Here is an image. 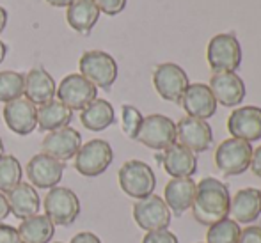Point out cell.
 I'll use <instances>...</instances> for the list:
<instances>
[{"label":"cell","instance_id":"cell-1","mask_svg":"<svg viewBox=\"0 0 261 243\" xmlns=\"http://www.w3.org/2000/svg\"><path fill=\"white\" fill-rule=\"evenodd\" d=\"M229 188L217 178H203L197 183L196 201L192 204V217L203 226H213L229 217Z\"/></svg>","mask_w":261,"mask_h":243},{"label":"cell","instance_id":"cell-2","mask_svg":"<svg viewBox=\"0 0 261 243\" xmlns=\"http://www.w3.org/2000/svg\"><path fill=\"white\" fill-rule=\"evenodd\" d=\"M119 186L128 197L132 199H144L155 194L156 188V176L153 169L142 160H128L121 165L117 172Z\"/></svg>","mask_w":261,"mask_h":243},{"label":"cell","instance_id":"cell-3","mask_svg":"<svg viewBox=\"0 0 261 243\" xmlns=\"http://www.w3.org/2000/svg\"><path fill=\"white\" fill-rule=\"evenodd\" d=\"M206 61L213 73L234 71L242 64V46L234 34H217L210 39Z\"/></svg>","mask_w":261,"mask_h":243},{"label":"cell","instance_id":"cell-4","mask_svg":"<svg viewBox=\"0 0 261 243\" xmlns=\"http://www.w3.org/2000/svg\"><path fill=\"white\" fill-rule=\"evenodd\" d=\"M80 75L93 86L109 91L117 78V62L110 53L101 50H89L82 53L79 62Z\"/></svg>","mask_w":261,"mask_h":243},{"label":"cell","instance_id":"cell-5","mask_svg":"<svg viewBox=\"0 0 261 243\" xmlns=\"http://www.w3.org/2000/svg\"><path fill=\"white\" fill-rule=\"evenodd\" d=\"M45 215L54 226L68 227L80 215V199L71 188L54 186L45 195Z\"/></svg>","mask_w":261,"mask_h":243},{"label":"cell","instance_id":"cell-6","mask_svg":"<svg viewBox=\"0 0 261 243\" xmlns=\"http://www.w3.org/2000/svg\"><path fill=\"white\" fill-rule=\"evenodd\" d=\"M252 146L240 139H226L215 151V165L224 176H240L251 167Z\"/></svg>","mask_w":261,"mask_h":243},{"label":"cell","instance_id":"cell-7","mask_svg":"<svg viewBox=\"0 0 261 243\" xmlns=\"http://www.w3.org/2000/svg\"><path fill=\"white\" fill-rule=\"evenodd\" d=\"M114 160L112 146L103 139H93L87 144L80 146L75 156V169L86 178L101 176Z\"/></svg>","mask_w":261,"mask_h":243},{"label":"cell","instance_id":"cell-8","mask_svg":"<svg viewBox=\"0 0 261 243\" xmlns=\"http://www.w3.org/2000/svg\"><path fill=\"white\" fill-rule=\"evenodd\" d=\"M153 86L162 99L171 103H181L183 94L190 86V80L185 69L179 68L178 64L164 62V64H158L153 71Z\"/></svg>","mask_w":261,"mask_h":243},{"label":"cell","instance_id":"cell-9","mask_svg":"<svg viewBox=\"0 0 261 243\" xmlns=\"http://www.w3.org/2000/svg\"><path fill=\"white\" fill-rule=\"evenodd\" d=\"M135 141L155 151H165L176 144V123L167 116L151 114L144 117Z\"/></svg>","mask_w":261,"mask_h":243},{"label":"cell","instance_id":"cell-10","mask_svg":"<svg viewBox=\"0 0 261 243\" xmlns=\"http://www.w3.org/2000/svg\"><path fill=\"white\" fill-rule=\"evenodd\" d=\"M55 96L69 110H84L98 98V87L93 86L86 76L71 73L61 80Z\"/></svg>","mask_w":261,"mask_h":243},{"label":"cell","instance_id":"cell-11","mask_svg":"<svg viewBox=\"0 0 261 243\" xmlns=\"http://www.w3.org/2000/svg\"><path fill=\"white\" fill-rule=\"evenodd\" d=\"M134 220L144 231H160L171 226L172 213L160 195L151 194L149 197L139 199L134 204Z\"/></svg>","mask_w":261,"mask_h":243},{"label":"cell","instance_id":"cell-12","mask_svg":"<svg viewBox=\"0 0 261 243\" xmlns=\"http://www.w3.org/2000/svg\"><path fill=\"white\" fill-rule=\"evenodd\" d=\"M176 142L185 146L194 154L204 153L213 142V130L208 124V121L190 116L181 117L176 123Z\"/></svg>","mask_w":261,"mask_h":243},{"label":"cell","instance_id":"cell-13","mask_svg":"<svg viewBox=\"0 0 261 243\" xmlns=\"http://www.w3.org/2000/svg\"><path fill=\"white\" fill-rule=\"evenodd\" d=\"M227 131L245 142L261 141V109L254 105L237 106L227 117Z\"/></svg>","mask_w":261,"mask_h":243},{"label":"cell","instance_id":"cell-14","mask_svg":"<svg viewBox=\"0 0 261 243\" xmlns=\"http://www.w3.org/2000/svg\"><path fill=\"white\" fill-rule=\"evenodd\" d=\"M7 128L16 135H31L38 126V106L27 98H18L6 103L2 110Z\"/></svg>","mask_w":261,"mask_h":243},{"label":"cell","instance_id":"cell-15","mask_svg":"<svg viewBox=\"0 0 261 243\" xmlns=\"http://www.w3.org/2000/svg\"><path fill=\"white\" fill-rule=\"evenodd\" d=\"M64 174V164L45 153L34 154L27 164V178L34 188L59 186Z\"/></svg>","mask_w":261,"mask_h":243},{"label":"cell","instance_id":"cell-16","mask_svg":"<svg viewBox=\"0 0 261 243\" xmlns=\"http://www.w3.org/2000/svg\"><path fill=\"white\" fill-rule=\"evenodd\" d=\"M41 146H43V153L64 164V161L71 160L73 156H76L80 146H82V135L75 128L66 126L61 128V130L50 131L43 139Z\"/></svg>","mask_w":261,"mask_h":243},{"label":"cell","instance_id":"cell-17","mask_svg":"<svg viewBox=\"0 0 261 243\" xmlns=\"http://www.w3.org/2000/svg\"><path fill=\"white\" fill-rule=\"evenodd\" d=\"M208 87L222 106H238L245 98V84L234 71L213 73Z\"/></svg>","mask_w":261,"mask_h":243},{"label":"cell","instance_id":"cell-18","mask_svg":"<svg viewBox=\"0 0 261 243\" xmlns=\"http://www.w3.org/2000/svg\"><path fill=\"white\" fill-rule=\"evenodd\" d=\"M215 96L212 94L206 84H190L181 98V106L187 112V116L197 117V119L208 121L217 112Z\"/></svg>","mask_w":261,"mask_h":243},{"label":"cell","instance_id":"cell-19","mask_svg":"<svg viewBox=\"0 0 261 243\" xmlns=\"http://www.w3.org/2000/svg\"><path fill=\"white\" fill-rule=\"evenodd\" d=\"M197 183L192 178H172L164 188V201L171 213L183 215L196 201Z\"/></svg>","mask_w":261,"mask_h":243},{"label":"cell","instance_id":"cell-20","mask_svg":"<svg viewBox=\"0 0 261 243\" xmlns=\"http://www.w3.org/2000/svg\"><path fill=\"white\" fill-rule=\"evenodd\" d=\"M261 215V190L259 188H242L231 197L229 217L238 224H247L259 219Z\"/></svg>","mask_w":261,"mask_h":243},{"label":"cell","instance_id":"cell-21","mask_svg":"<svg viewBox=\"0 0 261 243\" xmlns=\"http://www.w3.org/2000/svg\"><path fill=\"white\" fill-rule=\"evenodd\" d=\"M57 93V86L48 71L41 66L32 68L25 75V98L34 105H45L52 101Z\"/></svg>","mask_w":261,"mask_h":243},{"label":"cell","instance_id":"cell-22","mask_svg":"<svg viewBox=\"0 0 261 243\" xmlns=\"http://www.w3.org/2000/svg\"><path fill=\"white\" fill-rule=\"evenodd\" d=\"M162 165L171 178H192L197 171V156L185 146H171L164 151Z\"/></svg>","mask_w":261,"mask_h":243},{"label":"cell","instance_id":"cell-23","mask_svg":"<svg viewBox=\"0 0 261 243\" xmlns=\"http://www.w3.org/2000/svg\"><path fill=\"white\" fill-rule=\"evenodd\" d=\"M6 197H7V202H9L11 213L20 220L38 215L39 208H41V199H39V195H38V190H36L31 183L21 181L20 185L14 186Z\"/></svg>","mask_w":261,"mask_h":243},{"label":"cell","instance_id":"cell-24","mask_svg":"<svg viewBox=\"0 0 261 243\" xmlns=\"http://www.w3.org/2000/svg\"><path fill=\"white\" fill-rule=\"evenodd\" d=\"M98 18H100V9L94 0H75L66 11L68 25L80 34H89L98 23Z\"/></svg>","mask_w":261,"mask_h":243},{"label":"cell","instance_id":"cell-25","mask_svg":"<svg viewBox=\"0 0 261 243\" xmlns=\"http://www.w3.org/2000/svg\"><path fill=\"white\" fill-rule=\"evenodd\" d=\"M73 119V110H69L64 103L59 99H52V101L39 105L38 109V126L41 131H55L61 128L69 126Z\"/></svg>","mask_w":261,"mask_h":243},{"label":"cell","instance_id":"cell-26","mask_svg":"<svg viewBox=\"0 0 261 243\" xmlns=\"http://www.w3.org/2000/svg\"><path fill=\"white\" fill-rule=\"evenodd\" d=\"M80 123L89 131H103L116 123L114 106L107 99H94L80 114Z\"/></svg>","mask_w":261,"mask_h":243},{"label":"cell","instance_id":"cell-27","mask_svg":"<svg viewBox=\"0 0 261 243\" xmlns=\"http://www.w3.org/2000/svg\"><path fill=\"white\" fill-rule=\"evenodd\" d=\"M18 234L23 243H50L55 234V226L46 215H34L21 220Z\"/></svg>","mask_w":261,"mask_h":243},{"label":"cell","instance_id":"cell-28","mask_svg":"<svg viewBox=\"0 0 261 243\" xmlns=\"http://www.w3.org/2000/svg\"><path fill=\"white\" fill-rule=\"evenodd\" d=\"M21 165L13 154H2L0 156V192L9 194L16 185L21 183Z\"/></svg>","mask_w":261,"mask_h":243},{"label":"cell","instance_id":"cell-29","mask_svg":"<svg viewBox=\"0 0 261 243\" xmlns=\"http://www.w3.org/2000/svg\"><path fill=\"white\" fill-rule=\"evenodd\" d=\"M242 227L233 219H224L213 224L206 231V243H238Z\"/></svg>","mask_w":261,"mask_h":243},{"label":"cell","instance_id":"cell-30","mask_svg":"<svg viewBox=\"0 0 261 243\" xmlns=\"http://www.w3.org/2000/svg\"><path fill=\"white\" fill-rule=\"evenodd\" d=\"M25 93V75L16 71H0V103H9Z\"/></svg>","mask_w":261,"mask_h":243},{"label":"cell","instance_id":"cell-31","mask_svg":"<svg viewBox=\"0 0 261 243\" xmlns=\"http://www.w3.org/2000/svg\"><path fill=\"white\" fill-rule=\"evenodd\" d=\"M144 116L135 109L134 105H123L121 106V128H123L124 135L132 141H135L139 135V130L142 126Z\"/></svg>","mask_w":261,"mask_h":243},{"label":"cell","instance_id":"cell-32","mask_svg":"<svg viewBox=\"0 0 261 243\" xmlns=\"http://www.w3.org/2000/svg\"><path fill=\"white\" fill-rule=\"evenodd\" d=\"M142 243H178V236L167 229L149 231V233L144 234Z\"/></svg>","mask_w":261,"mask_h":243},{"label":"cell","instance_id":"cell-33","mask_svg":"<svg viewBox=\"0 0 261 243\" xmlns=\"http://www.w3.org/2000/svg\"><path fill=\"white\" fill-rule=\"evenodd\" d=\"M94 4L98 6L100 13H105L109 16L123 13V9L126 7V0H94Z\"/></svg>","mask_w":261,"mask_h":243},{"label":"cell","instance_id":"cell-34","mask_svg":"<svg viewBox=\"0 0 261 243\" xmlns=\"http://www.w3.org/2000/svg\"><path fill=\"white\" fill-rule=\"evenodd\" d=\"M238 243H261V227L251 224L245 229H242Z\"/></svg>","mask_w":261,"mask_h":243},{"label":"cell","instance_id":"cell-35","mask_svg":"<svg viewBox=\"0 0 261 243\" xmlns=\"http://www.w3.org/2000/svg\"><path fill=\"white\" fill-rule=\"evenodd\" d=\"M0 243H23L18 234V229L7 224H0Z\"/></svg>","mask_w":261,"mask_h":243},{"label":"cell","instance_id":"cell-36","mask_svg":"<svg viewBox=\"0 0 261 243\" xmlns=\"http://www.w3.org/2000/svg\"><path fill=\"white\" fill-rule=\"evenodd\" d=\"M69 243H101V240L91 231H82V233H76Z\"/></svg>","mask_w":261,"mask_h":243},{"label":"cell","instance_id":"cell-37","mask_svg":"<svg viewBox=\"0 0 261 243\" xmlns=\"http://www.w3.org/2000/svg\"><path fill=\"white\" fill-rule=\"evenodd\" d=\"M252 174L261 178V146H258L256 149H252V158H251V167Z\"/></svg>","mask_w":261,"mask_h":243},{"label":"cell","instance_id":"cell-38","mask_svg":"<svg viewBox=\"0 0 261 243\" xmlns=\"http://www.w3.org/2000/svg\"><path fill=\"white\" fill-rule=\"evenodd\" d=\"M11 209H9V202H7L6 194L0 192V222H2L6 217H9Z\"/></svg>","mask_w":261,"mask_h":243},{"label":"cell","instance_id":"cell-39","mask_svg":"<svg viewBox=\"0 0 261 243\" xmlns=\"http://www.w3.org/2000/svg\"><path fill=\"white\" fill-rule=\"evenodd\" d=\"M46 2L54 7H68V6H71L75 0H46Z\"/></svg>","mask_w":261,"mask_h":243},{"label":"cell","instance_id":"cell-40","mask_svg":"<svg viewBox=\"0 0 261 243\" xmlns=\"http://www.w3.org/2000/svg\"><path fill=\"white\" fill-rule=\"evenodd\" d=\"M7 25V11L4 9L2 6H0V34L4 32V29H6Z\"/></svg>","mask_w":261,"mask_h":243},{"label":"cell","instance_id":"cell-41","mask_svg":"<svg viewBox=\"0 0 261 243\" xmlns=\"http://www.w3.org/2000/svg\"><path fill=\"white\" fill-rule=\"evenodd\" d=\"M6 55H7V45L6 43L0 39V64L4 62V59H6Z\"/></svg>","mask_w":261,"mask_h":243},{"label":"cell","instance_id":"cell-42","mask_svg":"<svg viewBox=\"0 0 261 243\" xmlns=\"http://www.w3.org/2000/svg\"><path fill=\"white\" fill-rule=\"evenodd\" d=\"M4 154V142H2V139H0V156Z\"/></svg>","mask_w":261,"mask_h":243},{"label":"cell","instance_id":"cell-43","mask_svg":"<svg viewBox=\"0 0 261 243\" xmlns=\"http://www.w3.org/2000/svg\"><path fill=\"white\" fill-rule=\"evenodd\" d=\"M55 243H62V241H55Z\"/></svg>","mask_w":261,"mask_h":243}]
</instances>
